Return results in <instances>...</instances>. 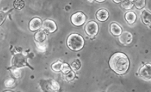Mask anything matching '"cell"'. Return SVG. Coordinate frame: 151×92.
Wrapping results in <instances>:
<instances>
[{
    "label": "cell",
    "instance_id": "14",
    "mask_svg": "<svg viewBox=\"0 0 151 92\" xmlns=\"http://www.w3.org/2000/svg\"><path fill=\"white\" fill-rule=\"evenodd\" d=\"M124 17L126 21L129 24H134L137 19V16L133 11H128V12H127L125 14Z\"/></svg>",
    "mask_w": 151,
    "mask_h": 92
},
{
    "label": "cell",
    "instance_id": "18",
    "mask_svg": "<svg viewBox=\"0 0 151 92\" xmlns=\"http://www.w3.org/2000/svg\"><path fill=\"white\" fill-rule=\"evenodd\" d=\"M4 86L8 88H13L16 85V80L15 78L13 77H10L7 78L4 81Z\"/></svg>",
    "mask_w": 151,
    "mask_h": 92
},
{
    "label": "cell",
    "instance_id": "16",
    "mask_svg": "<svg viewBox=\"0 0 151 92\" xmlns=\"http://www.w3.org/2000/svg\"><path fill=\"white\" fill-rule=\"evenodd\" d=\"M9 70L10 71L13 78H19L21 77V71L20 68L11 67L10 68H9Z\"/></svg>",
    "mask_w": 151,
    "mask_h": 92
},
{
    "label": "cell",
    "instance_id": "30",
    "mask_svg": "<svg viewBox=\"0 0 151 92\" xmlns=\"http://www.w3.org/2000/svg\"><path fill=\"white\" fill-rule=\"evenodd\" d=\"M18 92H19V91H18Z\"/></svg>",
    "mask_w": 151,
    "mask_h": 92
},
{
    "label": "cell",
    "instance_id": "21",
    "mask_svg": "<svg viewBox=\"0 0 151 92\" xmlns=\"http://www.w3.org/2000/svg\"><path fill=\"white\" fill-rule=\"evenodd\" d=\"M81 67V62L78 59L74 60L70 65V68L74 71H77Z\"/></svg>",
    "mask_w": 151,
    "mask_h": 92
},
{
    "label": "cell",
    "instance_id": "5",
    "mask_svg": "<svg viewBox=\"0 0 151 92\" xmlns=\"http://www.w3.org/2000/svg\"><path fill=\"white\" fill-rule=\"evenodd\" d=\"M85 31L88 36L94 37L98 34V25L95 21H89L85 26Z\"/></svg>",
    "mask_w": 151,
    "mask_h": 92
},
{
    "label": "cell",
    "instance_id": "8",
    "mask_svg": "<svg viewBox=\"0 0 151 92\" xmlns=\"http://www.w3.org/2000/svg\"><path fill=\"white\" fill-rule=\"evenodd\" d=\"M151 65L147 64L143 65L139 70V75L144 80H149L151 77Z\"/></svg>",
    "mask_w": 151,
    "mask_h": 92
},
{
    "label": "cell",
    "instance_id": "4",
    "mask_svg": "<svg viewBox=\"0 0 151 92\" xmlns=\"http://www.w3.org/2000/svg\"><path fill=\"white\" fill-rule=\"evenodd\" d=\"M11 64H12V67L18 68L26 66L31 68V67L28 64L27 57L22 52L16 53L11 60Z\"/></svg>",
    "mask_w": 151,
    "mask_h": 92
},
{
    "label": "cell",
    "instance_id": "11",
    "mask_svg": "<svg viewBox=\"0 0 151 92\" xmlns=\"http://www.w3.org/2000/svg\"><path fill=\"white\" fill-rule=\"evenodd\" d=\"M47 39V35L45 32L42 29L37 31L34 34V40L36 43L43 44Z\"/></svg>",
    "mask_w": 151,
    "mask_h": 92
},
{
    "label": "cell",
    "instance_id": "23",
    "mask_svg": "<svg viewBox=\"0 0 151 92\" xmlns=\"http://www.w3.org/2000/svg\"><path fill=\"white\" fill-rule=\"evenodd\" d=\"M70 71H71L70 66L68 64H67V63H63V66H62L61 72L64 75H66Z\"/></svg>",
    "mask_w": 151,
    "mask_h": 92
},
{
    "label": "cell",
    "instance_id": "28",
    "mask_svg": "<svg viewBox=\"0 0 151 92\" xmlns=\"http://www.w3.org/2000/svg\"><path fill=\"white\" fill-rule=\"evenodd\" d=\"M113 1H114V2H115V3H119L122 2V1H115V0H114Z\"/></svg>",
    "mask_w": 151,
    "mask_h": 92
},
{
    "label": "cell",
    "instance_id": "27",
    "mask_svg": "<svg viewBox=\"0 0 151 92\" xmlns=\"http://www.w3.org/2000/svg\"><path fill=\"white\" fill-rule=\"evenodd\" d=\"M97 2H99V3H101V2H104V0H96Z\"/></svg>",
    "mask_w": 151,
    "mask_h": 92
},
{
    "label": "cell",
    "instance_id": "7",
    "mask_svg": "<svg viewBox=\"0 0 151 92\" xmlns=\"http://www.w3.org/2000/svg\"><path fill=\"white\" fill-rule=\"evenodd\" d=\"M41 27V29L47 33H54L57 29L56 23L50 19H46L42 22Z\"/></svg>",
    "mask_w": 151,
    "mask_h": 92
},
{
    "label": "cell",
    "instance_id": "17",
    "mask_svg": "<svg viewBox=\"0 0 151 92\" xmlns=\"http://www.w3.org/2000/svg\"><path fill=\"white\" fill-rule=\"evenodd\" d=\"M62 66H63V63L62 62L57 61L52 64L51 68L53 71L56 72H59L62 70Z\"/></svg>",
    "mask_w": 151,
    "mask_h": 92
},
{
    "label": "cell",
    "instance_id": "2",
    "mask_svg": "<svg viewBox=\"0 0 151 92\" xmlns=\"http://www.w3.org/2000/svg\"><path fill=\"white\" fill-rule=\"evenodd\" d=\"M67 45L70 50L73 51H79L84 47V39L78 34L72 33L67 37Z\"/></svg>",
    "mask_w": 151,
    "mask_h": 92
},
{
    "label": "cell",
    "instance_id": "22",
    "mask_svg": "<svg viewBox=\"0 0 151 92\" xmlns=\"http://www.w3.org/2000/svg\"><path fill=\"white\" fill-rule=\"evenodd\" d=\"M132 2H134L133 4L135 5L136 8L139 9L143 8L146 5V1L144 0H137V1H132Z\"/></svg>",
    "mask_w": 151,
    "mask_h": 92
},
{
    "label": "cell",
    "instance_id": "29",
    "mask_svg": "<svg viewBox=\"0 0 151 92\" xmlns=\"http://www.w3.org/2000/svg\"><path fill=\"white\" fill-rule=\"evenodd\" d=\"M3 92H13V91H10V90H6V91H4Z\"/></svg>",
    "mask_w": 151,
    "mask_h": 92
},
{
    "label": "cell",
    "instance_id": "26",
    "mask_svg": "<svg viewBox=\"0 0 151 92\" xmlns=\"http://www.w3.org/2000/svg\"><path fill=\"white\" fill-rule=\"evenodd\" d=\"M6 19V14L0 11V25Z\"/></svg>",
    "mask_w": 151,
    "mask_h": 92
},
{
    "label": "cell",
    "instance_id": "20",
    "mask_svg": "<svg viewBox=\"0 0 151 92\" xmlns=\"http://www.w3.org/2000/svg\"><path fill=\"white\" fill-rule=\"evenodd\" d=\"M13 5L15 9L20 10L24 7L25 3L24 1H22V0H16V1H14Z\"/></svg>",
    "mask_w": 151,
    "mask_h": 92
},
{
    "label": "cell",
    "instance_id": "9",
    "mask_svg": "<svg viewBox=\"0 0 151 92\" xmlns=\"http://www.w3.org/2000/svg\"><path fill=\"white\" fill-rule=\"evenodd\" d=\"M42 21L41 19L38 18V17H35L32 18L29 24V27L30 31L34 32L39 31L40 27H42Z\"/></svg>",
    "mask_w": 151,
    "mask_h": 92
},
{
    "label": "cell",
    "instance_id": "13",
    "mask_svg": "<svg viewBox=\"0 0 151 92\" xmlns=\"http://www.w3.org/2000/svg\"><path fill=\"white\" fill-rule=\"evenodd\" d=\"M110 32L114 36H119L122 33V29L117 23L113 22L110 24Z\"/></svg>",
    "mask_w": 151,
    "mask_h": 92
},
{
    "label": "cell",
    "instance_id": "15",
    "mask_svg": "<svg viewBox=\"0 0 151 92\" xmlns=\"http://www.w3.org/2000/svg\"><path fill=\"white\" fill-rule=\"evenodd\" d=\"M142 21L144 24L150 25V13L147 10H144L141 14Z\"/></svg>",
    "mask_w": 151,
    "mask_h": 92
},
{
    "label": "cell",
    "instance_id": "3",
    "mask_svg": "<svg viewBox=\"0 0 151 92\" xmlns=\"http://www.w3.org/2000/svg\"><path fill=\"white\" fill-rule=\"evenodd\" d=\"M39 85L44 92H59L60 90L59 83L53 78L40 80Z\"/></svg>",
    "mask_w": 151,
    "mask_h": 92
},
{
    "label": "cell",
    "instance_id": "19",
    "mask_svg": "<svg viewBox=\"0 0 151 92\" xmlns=\"http://www.w3.org/2000/svg\"><path fill=\"white\" fill-rule=\"evenodd\" d=\"M123 3H121V7L124 9L129 10L132 8L134 4L132 3V1H122Z\"/></svg>",
    "mask_w": 151,
    "mask_h": 92
},
{
    "label": "cell",
    "instance_id": "6",
    "mask_svg": "<svg viewBox=\"0 0 151 92\" xmlns=\"http://www.w3.org/2000/svg\"><path fill=\"white\" fill-rule=\"evenodd\" d=\"M86 16L82 12H77L71 16V22L75 26H82L86 21Z\"/></svg>",
    "mask_w": 151,
    "mask_h": 92
},
{
    "label": "cell",
    "instance_id": "10",
    "mask_svg": "<svg viewBox=\"0 0 151 92\" xmlns=\"http://www.w3.org/2000/svg\"><path fill=\"white\" fill-rule=\"evenodd\" d=\"M133 39L132 34L129 31H124L122 32L119 37V41L121 44L124 45L130 44Z\"/></svg>",
    "mask_w": 151,
    "mask_h": 92
},
{
    "label": "cell",
    "instance_id": "25",
    "mask_svg": "<svg viewBox=\"0 0 151 92\" xmlns=\"http://www.w3.org/2000/svg\"><path fill=\"white\" fill-rule=\"evenodd\" d=\"M36 45L37 50H38L39 51H40V52H44L46 50L45 45H44L43 44L36 43Z\"/></svg>",
    "mask_w": 151,
    "mask_h": 92
},
{
    "label": "cell",
    "instance_id": "1",
    "mask_svg": "<svg viewBox=\"0 0 151 92\" xmlns=\"http://www.w3.org/2000/svg\"><path fill=\"white\" fill-rule=\"evenodd\" d=\"M130 65L127 56L123 52L114 54L109 60V65L111 70L118 75H123L128 70Z\"/></svg>",
    "mask_w": 151,
    "mask_h": 92
},
{
    "label": "cell",
    "instance_id": "24",
    "mask_svg": "<svg viewBox=\"0 0 151 92\" xmlns=\"http://www.w3.org/2000/svg\"><path fill=\"white\" fill-rule=\"evenodd\" d=\"M65 79L67 82H71L75 78V73L74 72L71 70L69 73L65 75Z\"/></svg>",
    "mask_w": 151,
    "mask_h": 92
},
{
    "label": "cell",
    "instance_id": "12",
    "mask_svg": "<svg viewBox=\"0 0 151 92\" xmlns=\"http://www.w3.org/2000/svg\"><path fill=\"white\" fill-rule=\"evenodd\" d=\"M109 13L108 11L104 9H101L97 11L96 14V19L101 22H104L108 19Z\"/></svg>",
    "mask_w": 151,
    "mask_h": 92
}]
</instances>
